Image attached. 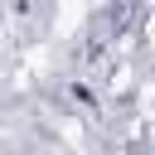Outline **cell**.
<instances>
[{"label":"cell","instance_id":"4","mask_svg":"<svg viewBox=\"0 0 155 155\" xmlns=\"http://www.w3.org/2000/svg\"><path fill=\"white\" fill-rule=\"evenodd\" d=\"M150 145H155V121H150Z\"/></svg>","mask_w":155,"mask_h":155},{"label":"cell","instance_id":"1","mask_svg":"<svg viewBox=\"0 0 155 155\" xmlns=\"http://www.w3.org/2000/svg\"><path fill=\"white\" fill-rule=\"evenodd\" d=\"M87 5H92V0H58V5H53V39H58V44H63V39H73V34L82 29Z\"/></svg>","mask_w":155,"mask_h":155},{"label":"cell","instance_id":"2","mask_svg":"<svg viewBox=\"0 0 155 155\" xmlns=\"http://www.w3.org/2000/svg\"><path fill=\"white\" fill-rule=\"evenodd\" d=\"M140 39H145V53L155 58V10H150V19H145V29H140Z\"/></svg>","mask_w":155,"mask_h":155},{"label":"cell","instance_id":"3","mask_svg":"<svg viewBox=\"0 0 155 155\" xmlns=\"http://www.w3.org/2000/svg\"><path fill=\"white\" fill-rule=\"evenodd\" d=\"M92 5H97V10H107V5H111V0H92Z\"/></svg>","mask_w":155,"mask_h":155}]
</instances>
